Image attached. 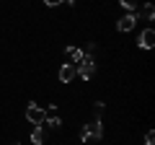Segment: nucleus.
Wrapping results in <instances>:
<instances>
[{
    "label": "nucleus",
    "mask_w": 155,
    "mask_h": 145,
    "mask_svg": "<svg viewBox=\"0 0 155 145\" xmlns=\"http://www.w3.org/2000/svg\"><path fill=\"white\" fill-rule=\"evenodd\" d=\"M93 72H96V60H93V55H85L83 60L75 65V75H80L83 80H91V78H93Z\"/></svg>",
    "instance_id": "f257e3e1"
},
{
    "label": "nucleus",
    "mask_w": 155,
    "mask_h": 145,
    "mask_svg": "<svg viewBox=\"0 0 155 145\" xmlns=\"http://www.w3.org/2000/svg\"><path fill=\"white\" fill-rule=\"evenodd\" d=\"M26 119L36 127V124H44V119H47V114H44V109L41 106H36V104H28L26 106Z\"/></svg>",
    "instance_id": "f03ea898"
},
{
    "label": "nucleus",
    "mask_w": 155,
    "mask_h": 145,
    "mask_svg": "<svg viewBox=\"0 0 155 145\" xmlns=\"http://www.w3.org/2000/svg\"><path fill=\"white\" fill-rule=\"evenodd\" d=\"M44 114H47V119H44L47 127H52V130H60V127H62V119H60V114H57V106H54V104L47 106Z\"/></svg>",
    "instance_id": "7ed1b4c3"
},
{
    "label": "nucleus",
    "mask_w": 155,
    "mask_h": 145,
    "mask_svg": "<svg viewBox=\"0 0 155 145\" xmlns=\"http://www.w3.org/2000/svg\"><path fill=\"white\" fill-rule=\"evenodd\" d=\"M137 47H140V49H153V47H155V31H153V29H145V31L140 34Z\"/></svg>",
    "instance_id": "20e7f679"
},
{
    "label": "nucleus",
    "mask_w": 155,
    "mask_h": 145,
    "mask_svg": "<svg viewBox=\"0 0 155 145\" xmlns=\"http://www.w3.org/2000/svg\"><path fill=\"white\" fill-rule=\"evenodd\" d=\"M83 130H85V132H88V137H98V140L104 137V122H101L98 117H96V119H91V122L85 124Z\"/></svg>",
    "instance_id": "39448f33"
},
{
    "label": "nucleus",
    "mask_w": 155,
    "mask_h": 145,
    "mask_svg": "<svg viewBox=\"0 0 155 145\" xmlns=\"http://www.w3.org/2000/svg\"><path fill=\"white\" fill-rule=\"evenodd\" d=\"M137 26V16H134V13H127V16H122L119 18V21H116V29H119V31H132V29Z\"/></svg>",
    "instance_id": "423d86ee"
},
{
    "label": "nucleus",
    "mask_w": 155,
    "mask_h": 145,
    "mask_svg": "<svg viewBox=\"0 0 155 145\" xmlns=\"http://www.w3.org/2000/svg\"><path fill=\"white\" fill-rule=\"evenodd\" d=\"M72 78H75V65H72V62L62 65L60 67V83H70Z\"/></svg>",
    "instance_id": "0eeeda50"
},
{
    "label": "nucleus",
    "mask_w": 155,
    "mask_h": 145,
    "mask_svg": "<svg viewBox=\"0 0 155 145\" xmlns=\"http://www.w3.org/2000/svg\"><path fill=\"white\" fill-rule=\"evenodd\" d=\"M67 55H70V60H72V65H78V62L85 57V52L80 49V47H67Z\"/></svg>",
    "instance_id": "6e6552de"
},
{
    "label": "nucleus",
    "mask_w": 155,
    "mask_h": 145,
    "mask_svg": "<svg viewBox=\"0 0 155 145\" xmlns=\"http://www.w3.org/2000/svg\"><path fill=\"white\" fill-rule=\"evenodd\" d=\"M31 143H34V145H41V143H44V127H41V124H36V127H34Z\"/></svg>",
    "instance_id": "1a4fd4ad"
},
{
    "label": "nucleus",
    "mask_w": 155,
    "mask_h": 145,
    "mask_svg": "<svg viewBox=\"0 0 155 145\" xmlns=\"http://www.w3.org/2000/svg\"><path fill=\"white\" fill-rule=\"evenodd\" d=\"M155 18V8H153V3H145V8H142V21H153Z\"/></svg>",
    "instance_id": "9d476101"
},
{
    "label": "nucleus",
    "mask_w": 155,
    "mask_h": 145,
    "mask_svg": "<svg viewBox=\"0 0 155 145\" xmlns=\"http://www.w3.org/2000/svg\"><path fill=\"white\" fill-rule=\"evenodd\" d=\"M119 5H122L124 11H129V13H132V11H137L140 0H119Z\"/></svg>",
    "instance_id": "9b49d317"
},
{
    "label": "nucleus",
    "mask_w": 155,
    "mask_h": 145,
    "mask_svg": "<svg viewBox=\"0 0 155 145\" xmlns=\"http://www.w3.org/2000/svg\"><path fill=\"white\" fill-rule=\"evenodd\" d=\"M153 143H155V132H153V130H150V132L145 135V145H153Z\"/></svg>",
    "instance_id": "f8f14e48"
},
{
    "label": "nucleus",
    "mask_w": 155,
    "mask_h": 145,
    "mask_svg": "<svg viewBox=\"0 0 155 145\" xmlns=\"http://www.w3.org/2000/svg\"><path fill=\"white\" fill-rule=\"evenodd\" d=\"M60 3H65V0H44V5H47V8H57Z\"/></svg>",
    "instance_id": "ddd939ff"
},
{
    "label": "nucleus",
    "mask_w": 155,
    "mask_h": 145,
    "mask_svg": "<svg viewBox=\"0 0 155 145\" xmlns=\"http://www.w3.org/2000/svg\"><path fill=\"white\" fill-rule=\"evenodd\" d=\"M13 145H18V143H13Z\"/></svg>",
    "instance_id": "4468645a"
}]
</instances>
